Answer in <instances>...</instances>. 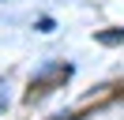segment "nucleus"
<instances>
[{
  "mask_svg": "<svg viewBox=\"0 0 124 120\" xmlns=\"http://www.w3.org/2000/svg\"><path fill=\"white\" fill-rule=\"evenodd\" d=\"M0 109H4V90H0Z\"/></svg>",
  "mask_w": 124,
  "mask_h": 120,
  "instance_id": "3",
  "label": "nucleus"
},
{
  "mask_svg": "<svg viewBox=\"0 0 124 120\" xmlns=\"http://www.w3.org/2000/svg\"><path fill=\"white\" fill-rule=\"evenodd\" d=\"M71 75V64H53V68H45V71L38 75V79H30V101H34V94H49V82H56V79H68Z\"/></svg>",
  "mask_w": 124,
  "mask_h": 120,
  "instance_id": "1",
  "label": "nucleus"
},
{
  "mask_svg": "<svg viewBox=\"0 0 124 120\" xmlns=\"http://www.w3.org/2000/svg\"><path fill=\"white\" fill-rule=\"evenodd\" d=\"M120 38H124V30H116V34H101L98 41H105V45H113V41H120Z\"/></svg>",
  "mask_w": 124,
  "mask_h": 120,
  "instance_id": "2",
  "label": "nucleus"
}]
</instances>
